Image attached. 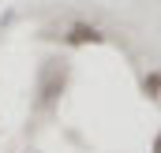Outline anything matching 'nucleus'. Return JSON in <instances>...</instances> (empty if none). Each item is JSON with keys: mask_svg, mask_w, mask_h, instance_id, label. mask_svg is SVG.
Instances as JSON below:
<instances>
[{"mask_svg": "<svg viewBox=\"0 0 161 153\" xmlns=\"http://www.w3.org/2000/svg\"><path fill=\"white\" fill-rule=\"evenodd\" d=\"M60 41H64V45H71V49H82V45H101L105 34H101L94 23H71V26L60 34Z\"/></svg>", "mask_w": 161, "mask_h": 153, "instance_id": "1", "label": "nucleus"}, {"mask_svg": "<svg viewBox=\"0 0 161 153\" xmlns=\"http://www.w3.org/2000/svg\"><path fill=\"white\" fill-rule=\"evenodd\" d=\"M60 90H64V67H60V71H56V67L45 71V78H41V108H49Z\"/></svg>", "mask_w": 161, "mask_h": 153, "instance_id": "2", "label": "nucleus"}, {"mask_svg": "<svg viewBox=\"0 0 161 153\" xmlns=\"http://www.w3.org/2000/svg\"><path fill=\"white\" fill-rule=\"evenodd\" d=\"M142 93H146V97H154V101L161 97V71H150V75L142 78Z\"/></svg>", "mask_w": 161, "mask_h": 153, "instance_id": "3", "label": "nucleus"}, {"mask_svg": "<svg viewBox=\"0 0 161 153\" xmlns=\"http://www.w3.org/2000/svg\"><path fill=\"white\" fill-rule=\"evenodd\" d=\"M150 153H161V131L154 135V146H150Z\"/></svg>", "mask_w": 161, "mask_h": 153, "instance_id": "4", "label": "nucleus"}]
</instances>
